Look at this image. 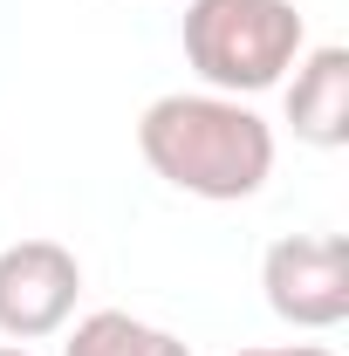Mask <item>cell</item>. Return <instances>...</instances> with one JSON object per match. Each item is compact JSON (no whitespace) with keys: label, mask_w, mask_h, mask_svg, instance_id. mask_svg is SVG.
Segmentation results:
<instances>
[{"label":"cell","mask_w":349,"mask_h":356,"mask_svg":"<svg viewBox=\"0 0 349 356\" xmlns=\"http://www.w3.org/2000/svg\"><path fill=\"white\" fill-rule=\"evenodd\" d=\"M261 295L288 329L329 336L349 322V240L343 233H281L261 254Z\"/></svg>","instance_id":"obj_3"},{"label":"cell","mask_w":349,"mask_h":356,"mask_svg":"<svg viewBox=\"0 0 349 356\" xmlns=\"http://www.w3.org/2000/svg\"><path fill=\"white\" fill-rule=\"evenodd\" d=\"M281 110H288V131L302 137L308 151H343L349 144V48L343 42L302 48Z\"/></svg>","instance_id":"obj_5"},{"label":"cell","mask_w":349,"mask_h":356,"mask_svg":"<svg viewBox=\"0 0 349 356\" xmlns=\"http://www.w3.org/2000/svg\"><path fill=\"white\" fill-rule=\"evenodd\" d=\"M240 356H336L329 343H267V350H240Z\"/></svg>","instance_id":"obj_7"},{"label":"cell","mask_w":349,"mask_h":356,"mask_svg":"<svg viewBox=\"0 0 349 356\" xmlns=\"http://www.w3.org/2000/svg\"><path fill=\"white\" fill-rule=\"evenodd\" d=\"M178 42L192 76L219 96H261L288 83L308 48V21L295 0H185Z\"/></svg>","instance_id":"obj_2"},{"label":"cell","mask_w":349,"mask_h":356,"mask_svg":"<svg viewBox=\"0 0 349 356\" xmlns=\"http://www.w3.org/2000/svg\"><path fill=\"white\" fill-rule=\"evenodd\" d=\"M62 356H192V343H178L172 329H158L131 309H89L69 329Z\"/></svg>","instance_id":"obj_6"},{"label":"cell","mask_w":349,"mask_h":356,"mask_svg":"<svg viewBox=\"0 0 349 356\" xmlns=\"http://www.w3.org/2000/svg\"><path fill=\"white\" fill-rule=\"evenodd\" d=\"M137 151L172 192L206 199V206H240L274 178V151L281 144H274V124L247 96L172 89V96L144 103Z\"/></svg>","instance_id":"obj_1"},{"label":"cell","mask_w":349,"mask_h":356,"mask_svg":"<svg viewBox=\"0 0 349 356\" xmlns=\"http://www.w3.org/2000/svg\"><path fill=\"white\" fill-rule=\"evenodd\" d=\"M83 302V261L62 240H14L0 247V336L7 343H48L76 322Z\"/></svg>","instance_id":"obj_4"},{"label":"cell","mask_w":349,"mask_h":356,"mask_svg":"<svg viewBox=\"0 0 349 356\" xmlns=\"http://www.w3.org/2000/svg\"><path fill=\"white\" fill-rule=\"evenodd\" d=\"M0 356H35V350H28V343H0Z\"/></svg>","instance_id":"obj_8"}]
</instances>
